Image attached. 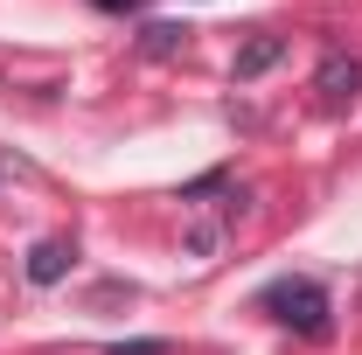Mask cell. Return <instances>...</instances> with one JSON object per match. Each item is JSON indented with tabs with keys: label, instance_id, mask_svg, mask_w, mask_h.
Listing matches in <instances>:
<instances>
[{
	"label": "cell",
	"instance_id": "1",
	"mask_svg": "<svg viewBox=\"0 0 362 355\" xmlns=\"http://www.w3.org/2000/svg\"><path fill=\"white\" fill-rule=\"evenodd\" d=\"M258 307H265L279 327H293L300 342H327V334H334V300H327L320 279H272L265 293H258Z\"/></svg>",
	"mask_w": 362,
	"mask_h": 355
},
{
	"label": "cell",
	"instance_id": "2",
	"mask_svg": "<svg viewBox=\"0 0 362 355\" xmlns=\"http://www.w3.org/2000/svg\"><path fill=\"white\" fill-rule=\"evenodd\" d=\"M314 91L327 98V105H356V98H362V63H356V56H327L320 77H314Z\"/></svg>",
	"mask_w": 362,
	"mask_h": 355
},
{
	"label": "cell",
	"instance_id": "3",
	"mask_svg": "<svg viewBox=\"0 0 362 355\" xmlns=\"http://www.w3.org/2000/svg\"><path fill=\"white\" fill-rule=\"evenodd\" d=\"M70 265H77V244H70V237H42V244L28 251V279H35V286H56Z\"/></svg>",
	"mask_w": 362,
	"mask_h": 355
},
{
	"label": "cell",
	"instance_id": "4",
	"mask_svg": "<svg viewBox=\"0 0 362 355\" xmlns=\"http://www.w3.org/2000/svg\"><path fill=\"white\" fill-rule=\"evenodd\" d=\"M286 56V35H258V42H244L237 49V84H251V77H265L272 63Z\"/></svg>",
	"mask_w": 362,
	"mask_h": 355
},
{
	"label": "cell",
	"instance_id": "7",
	"mask_svg": "<svg viewBox=\"0 0 362 355\" xmlns=\"http://www.w3.org/2000/svg\"><path fill=\"white\" fill-rule=\"evenodd\" d=\"M98 7H139V0H98Z\"/></svg>",
	"mask_w": 362,
	"mask_h": 355
},
{
	"label": "cell",
	"instance_id": "5",
	"mask_svg": "<svg viewBox=\"0 0 362 355\" xmlns=\"http://www.w3.org/2000/svg\"><path fill=\"white\" fill-rule=\"evenodd\" d=\"M139 49H146V56H175V49H181V28H168V21H153V28L139 35Z\"/></svg>",
	"mask_w": 362,
	"mask_h": 355
},
{
	"label": "cell",
	"instance_id": "6",
	"mask_svg": "<svg viewBox=\"0 0 362 355\" xmlns=\"http://www.w3.org/2000/svg\"><path fill=\"white\" fill-rule=\"evenodd\" d=\"M112 355H175L168 342H112Z\"/></svg>",
	"mask_w": 362,
	"mask_h": 355
}]
</instances>
